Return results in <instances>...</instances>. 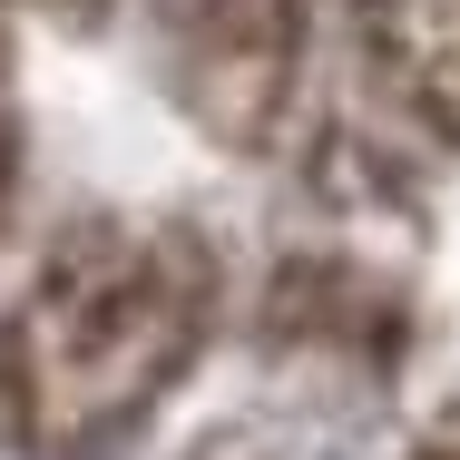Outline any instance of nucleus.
I'll list each match as a JSON object with an SVG mask.
<instances>
[{"label":"nucleus","mask_w":460,"mask_h":460,"mask_svg":"<svg viewBox=\"0 0 460 460\" xmlns=\"http://www.w3.org/2000/svg\"><path fill=\"white\" fill-rule=\"evenodd\" d=\"M20 177V108H10V30H0V196Z\"/></svg>","instance_id":"nucleus-4"},{"label":"nucleus","mask_w":460,"mask_h":460,"mask_svg":"<svg viewBox=\"0 0 460 460\" xmlns=\"http://www.w3.org/2000/svg\"><path fill=\"white\" fill-rule=\"evenodd\" d=\"M343 10L372 98L411 137L460 147V0H343Z\"/></svg>","instance_id":"nucleus-3"},{"label":"nucleus","mask_w":460,"mask_h":460,"mask_svg":"<svg viewBox=\"0 0 460 460\" xmlns=\"http://www.w3.org/2000/svg\"><path fill=\"white\" fill-rule=\"evenodd\" d=\"M421 460H460V441H441V451H421Z\"/></svg>","instance_id":"nucleus-6"},{"label":"nucleus","mask_w":460,"mask_h":460,"mask_svg":"<svg viewBox=\"0 0 460 460\" xmlns=\"http://www.w3.org/2000/svg\"><path fill=\"white\" fill-rule=\"evenodd\" d=\"M167 98L216 147H265L294 108L304 0H147Z\"/></svg>","instance_id":"nucleus-2"},{"label":"nucleus","mask_w":460,"mask_h":460,"mask_svg":"<svg viewBox=\"0 0 460 460\" xmlns=\"http://www.w3.org/2000/svg\"><path fill=\"white\" fill-rule=\"evenodd\" d=\"M20 10H59V20H69V10H79V20H89V10H108V0H0V30H10V20H20Z\"/></svg>","instance_id":"nucleus-5"},{"label":"nucleus","mask_w":460,"mask_h":460,"mask_svg":"<svg viewBox=\"0 0 460 460\" xmlns=\"http://www.w3.org/2000/svg\"><path fill=\"white\" fill-rule=\"evenodd\" d=\"M216 323V255L177 216L69 226L0 314V411L30 460H118Z\"/></svg>","instance_id":"nucleus-1"}]
</instances>
